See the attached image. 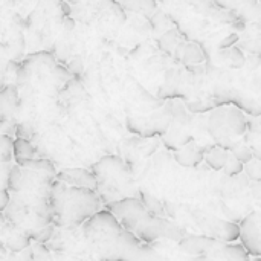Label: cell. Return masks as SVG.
<instances>
[{
    "mask_svg": "<svg viewBox=\"0 0 261 261\" xmlns=\"http://www.w3.org/2000/svg\"><path fill=\"white\" fill-rule=\"evenodd\" d=\"M187 110H190L191 113H205V112H210V110H214L217 109V102L216 101H191V102H187Z\"/></svg>",
    "mask_w": 261,
    "mask_h": 261,
    "instance_id": "44dd1931",
    "label": "cell"
},
{
    "mask_svg": "<svg viewBox=\"0 0 261 261\" xmlns=\"http://www.w3.org/2000/svg\"><path fill=\"white\" fill-rule=\"evenodd\" d=\"M242 171H245V165L240 161H237V158L232 153H229V158L225 164L223 173L229 177H234V176H239Z\"/></svg>",
    "mask_w": 261,
    "mask_h": 261,
    "instance_id": "7402d4cb",
    "label": "cell"
},
{
    "mask_svg": "<svg viewBox=\"0 0 261 261\" xmlns=\"http://www.w3.org/2000/svg\"><path fill=\"white\" fill-rule=\"evenodd\" d=\"M159 43H161L162 49H165L167 52H171L173 47L179 46V44H177V34H176L174 31H170V32H167V34L161 38Z\"/></svg>",
    "mask_w": 261,
    "mask_h": 261,
    "instance_id": "484cf974",
    "label": "cell"
},
{
    "mask_svg": "<svg viewBox=\"0 0 261 261\" xmlns=\"http://www.w3.org/2000/svg\"><path fill=\"white\" fill-rule=\"evenodd\" d=\"M232 154H234V156L237 158V161H240L243 165L254 159L252 148L248 147V145H245V144H237V147L232 150Z\"/></svg>",
    "mask_w": 261,
    "mask_h": 261,
    "instance_id": "cb8c5ba5",
    "label": "cell"
},
{
    "mask_svg": "<svg viewBox=\"0 0 261 261\" xmlns=\"http://www.w3.org/2000/svg\"><path fill=\"white\" fill-rule=\"evenodd\" d=\"M225 125L228 132L236 138L242 136L248 130V121L243 115V112L239 107H226L225 112Z\"/></svg>",
    "mask_w": 261,
    "mask_h": 261,
    "instance_id": "8fae6325",
    "label": "cell"
},
{
    "mask_svg": "<svg viewBox=\"0 0 261 261\" xmlns=\"http://www.w3.org/2000/svg\"><path fill=\"white\" fill-rule=\"evenodd\" d=\"M217 223H219L217 236L220 239H223L228 243H234L237 239H240V225L228 220H217Z\"/></svg>",
    "mask_w": 261,
    "mask_h": 261,
    "instance_id": "2e32d148",
    "label": "cell"
},
{
    "mask_svg": "<svg viewBox=\"0 0 261 261\" xmlns=\"http://www.w3.org/2000/svg\"><path fill=\"white\" fill-rule=\"evenodd\" d=\"M20 107V92L15 83L6 84L0 90V119L11 122Z\"/></svg>",
    "mask_w": 261,
    "mask_h": 261,
    "instance_id": "ba28073f",
    "label": "cell"
},
{
    "mask_svg": "<svg viewBox=\"0 0 261 261\" xmlns=\"http://www.w3.org/2000/svg\"><path fill=\"white\" fill-rule=\"evenodd\" d=\"M228 60H229V64L232 69H240L246 64V58H245V55L239 46L231 47V50L228 52Z\"/></svg>",
    "mask_w": 261,
    "mask_h": 261,
    "instance_id": "603a6c76",
    "label": "cell"
},
{
    "mask_svg": "<svg viewBox=\"0 0 261 261\" xmlns=\"http://www.w3.org/2000/svg\"><path fill=\"white\" fill-rule=\"evenodd\" d=\"M60 182H64L70 187H81V188H89L93 191H98V182L93 173L83 170V168H69L63 170L57 174Z\"/></svg>",
    "mask_w": 261,
    "mask_h": 261,
    "instance_id": "52a82bcc",
    "label": "cell"
},
{
    "mask_svg": "<svg viewBox=\"0 0 261 261\" xmlns=\"http://www.w3.org/2000/svg\"><path fill=\"white\" fill-rule=\"evenodd\" d=\"M239 40H240V35H239V34H229V35H226V37L219 43V49H220V50H228V49L234 47V46L239 43Z\"/></svg>",
    "mask_w": 261,
    "mask_h": 261,
    "instance_id": "4316f807",
    "label": "cell"
},
{
    "mask_svg": "<svg viewBox=\"0 0 261 261\" xmlns=\"http://www.w3.org/2000/svg\"><path fill=\"white\" fill-rule=\"evenodd\" d=\"M245 171L251 180L261 182V161L260 159H252L248 164H245Z\"/></svg>",
    "mask_w": 261,
    "mask_h": 261,
    "instance_id": "d4e9b609",
    "label": "cell"
},
{
    "mask_svg": "<svg viewBox=\"0 0 261 261\" xmlns=\"http://www.w3.org/2000/svg\"><path fill=\"white\" fill-rule=\"evenodd\" d=\"M139 199L142 200V203L145 205V208L148 210V213H151L153 216H158V217H170V216H173V213L171 211H168L167 210V203L165 202H162V200H159L158 197H154L153 194H148V193H145V191H141L139 193Z\"/></svg>",
    "mask_w": 261,
    "mask_h": 261,
    "instance_id": "4fadbf2b",
    "label": "cell"
},
{
    "mask_svg": "<svg viewBox=\"0 0 261 261\" xmlns=\"http://www.w3.org/2000/svg\"><path fill=\"white\" fill-rule=\"evenodd\" d=\"M254 261H261V257H257V258H255Z\"/></svg>",
    "mask_w": 261,
    "mask_h": 261,
    "instance_id": "f1b7e54d",
    "label": "cell"
},
{
    "mask_svg": "<svg viewBox=\"0 0 261 261\" xmlns=\"http://www.w3.org/2000/svg\"><path fill=\"white\" fill-rule=\"evenodd\" d=\"M135 236L145 243H151L161 237L170 239L173 242H180L187 236V231L165 217H158V216L150 214L138 226V229L135 231Z\"/></svg>",
    "mask_w": 261,
    "mask_h": 261,
    "instance_id": "277c9868",
    "label": "cell"
},
{
    "mask_svg": "<svg viewBox=\"0 0 261 261\" xmlns=\"http://www.w3.org/2000/svg\"><path fill=\"white\" fill-rule=\"evenodd\" d=\"M174 159L182 167L194 168L200 165L202 161H205V153L200 145H197L196 142H190L174 151Z\"/></svg>",
    "mask_w": 261,
    "mask_h": 261,
    "instance_id": "30bf717a",
    "label": "cell"
},
{
    "mask_svg": "<svg viewBox=\"0 0 261 261\" xmlns=\"http://www.w3.org/2000/svg\"><path fill=\"white\" fill-rule=\"evenodd\" d=\"M50 208L60 225L78 226L101 210V197L93 190L55 182L50 187Z\"/></svg>",
    "mask_w": 261,
    "mask_h": 261,
    "instance_id": "6da1fadb",
    "label": "cell"
},
{
    "mask_svg": "<svg viewBox=\"0 0 261 261\" xmlns=\"http://www.w3.org/2000/svg\"><path fill=\"white\" fill-rule=\"evenodd\" d=\"M229 158V151L225 148H220L217 145L211 147L206 153H205V162L208 164L210 168L216 170V171H223L225 164Z\"/></svg>",
    "mask_w": 261,
    "mask_h": 261,
    "instance_id": "5bb4252c",
    "label": "cell"
},
{
    "mask_svg": "<svg viewBox=\"0 0 261 261\" xmlns=\"http://www.w3.org/2000/svg\"><path fill=\"white\" fill-rule=\"evenodd\" d=\"M122 231V225L109 210H99L87 222H84L83 226L84 236L96 246V249H101L102 246L110 243Z\"/></svg>",
    "mask_w": 261,
    "mask_h": 261,
    "instance_id": "3957f363",
    "label": "cell"
},
{
    "mask_svg": "<svg viewBox=\"0 0 261 261\" xmlns=\"http://www.w3.org/2000/svg\"><path fill=\"white\" fill-rule=\"evenodd\" d=\"M220 245L222 243L217 239L205 237V236H185L179 242L180 249L190 255H205Z\"/></svg>",
    "mask_w": 261,
    "mask_h": 261,
    "instance_id": "9c48e42d",
    "label": "cell"
},
{
    "mask_svg": "<svg viewBox=\"0 0 261 261\" xmlns=\"http://www.w3.org/2000/svg\"><path fill=\"white\" fill-rule=\"evenodd\" d=\"M107 210L119 220L125 231L133 234L138 226L151 214L139 197H124L121 200L107 203Z\"/></svg>",
    "mask_w": 261,
    "mask_h": 261,
    "instance_id": "5b68a950",
    "label": "cell"
},
{
    "mask_svg": "<svg viewBox=\"0 0 261 261\" xmlns=\"http://www.w3.org/2000/svg\"><path fill=\"white\" fill-rule=\"evenodd\" d=\"M240 240L246 252L252 257H261V229L258 214H249L240 225Z\"/></svg>",
    "mask_w": 261,
    "mask_h": 261,
    "instance_id": "8992f818",
    "label": "cell"
},
{
    "mask_svg": "<svg viewBox=\"0 0 261 261\" xmlns=\"http://www.w3.org/2000/svg\"><path fill=\"white\" fill-rule=\"evenodd\" d=\"M122 6L128 11L151 15L156 9V2L154 0H122Z\"/></svg>",
    "mask_w": 261,
    "mask_h": 261,
    "instance_id": "e0dca14e",
    "label": "cell"
},
{
    "mask_svg": "<svg viewBox=\"0 0 261 261\" xmlns=\"http://www.w3.org/2000/svg\"><path fill=\"white\" fill-rule=\"evenodd\" d=\"M225 252L228 254V257L232 261H251L249 260V254L246 252L243 245L229 243L225 246Z\"/></svg>",
    "mask_w": 261,
    "mask_h": 261,
    "instance_id": "ffe728a7",
    "label": "cell"
},
{
    "mask_svg": "<svg viewBox=\"0 0 261 261\" xmlns=\"http://www.w3.org/2000/svg\"><path fill=\"white\" fill-rule=\"evenodd\" d=\"M101 200L107 205L121 200L119 193L128 185L130 173L127 164L118 156H107L93 167Z\"/></svg>",
    "mask_w": 261,
    "mask_h": 261,
    "instance_id": "7a4b0ae2",
    "label": "cell"
},
{
    "mask_svg": "<svg viewBox=\"0 0 261 261\" xmlns=\"http://www.w3.org/2000/svg\"><path fill=\"white\" fill-rule=\"evenodd\" d=\"M132 261H167L164 257H161L151 246H148V245H141L139 246V249H138V252H136V255L133 257V260Z\"/></svg>",
    "mask_w": 261,
    "mask_h": 261,
    "instance_id": "d6986e66",
    "label": "cell"
},
{
    "mask_svg": "<svg viewBox=\"0 0 261 261\" xmlns=\"http://www.w3.org/2000/svg\"><path fill=\"white\" fill-rule=\"evenodd\" d=\"M37 150L32 147V144L29 142V139L24 138H17L12 144V154L17 161H23V159H34L35 158Z\"/></svg>",
    "mask_w": 261,
    "mask_h": 261,
    "instance_id": "9a60e30c",
    "label": "cell"
},
{
    "mask_svg": "<svg viewBox=\"0 0 261 261\" xmlns=\"http://www.w3.org/2000/svg\"><path fill=\"white\" fill-rule=\"evenodd\" d=\"M182 60L188 64H199L202 61H205V54L203 50L197 46V44H193V43H188L184 46V50H182Z\"/></svg>",
    "mask_w": 261,
    "mask_h": 261,
    "instance_id": "ac0fdd59",
    "label": "cell"
},
{
    "mask_svg": "<svg viewBox=\"0 0 261 261\" xmlns=\"http://www.w3.org/2000/svg\"><path fill=\"white\" fill-rule=\"evenodd\" d=\"M15 0H0V12H15Z\"/></svg>",
    "mask_w": 261,
    "mask_h": 261,
    "instance_id": "83f0119b",
    "label": "cell"
},
{
    "mask_svg": "<svg viewBox=\"0 0 261 261\" xmlns=\"http://www.w3.org/2000/svg\"><path fill=\"white\" fill-rule=\"evenodd\" d=\"M17 67H18V63L14 60L12 52L9 50V47L3 41H0V90L6 84H9L8 76L11 72L15 73Z\"/></svg>",
    "mask_w": 261,
    "mask_h": 261,
    "instance_id": "7c38bea8",
    "label": "cell"
}]
</instances>
